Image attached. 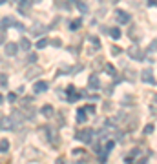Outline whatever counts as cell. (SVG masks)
<instances>
[{
    "instance_id": "obj_1",
    "label": "cell",
    "mask_w": 157,
    "mask_h": 164,
    "mask_svg": "<svg viewBox=\"0 0 157 164\" xmlns=\"http://www.w3.org/2000/svg\"><path fill=\"white\" fill-rule=\"evenodd\" d=\"M128 55H130V58H134V60H143V58H145V55H143V51H141L139 46H130V47H128Z\"/></svg>"
},
{
    "instance_id": "obj_2",
    "label": "cell",
    "mask_w": 157,
    "mask_h": 164,
    "mask_svg": "<svg viewBox=\"0 0 157 164\" xmlns=\"http://www.w3.org/2000/svg\"><path fill=\"white\" fill-rule=\"evenodd\" d=\"M141 79H143L146 84H155V79H154V71H152V68H145V69L141 71Z\"/></svg>"
},
{
    "instance_id": "obj_3",
    "label": "cell",
    "mask_w": 157,
    "mask_h": 164,
    "mask_svg": "<svg viewBox=\"0 0 157 164\" xmlns=\"http://www.w3.org/2000/svg\"><path fill=\"white\" fill-rule=\"evenodd\" d=\"M9 119L13 120V126H20V124L24 122V115H22L18 110H13L11 115H9Z\"/></svg>"
},
{
    "instance_id": "obj_4",
    "label": "cell",
    "mask_w": 157,
    "mask_h": 164,
    "mask_svg": "<svg viewBox=\"0 0 157 164\" xmlns=\"http://www.w3.org/2000/svg\"><path fill=\"white\" fill-rule=\"evenodd\" d=\"M79 139H80L84 144H90V142L93 141V130H90V128H88V130L80 131V133H79Z\"/></svg>"
},
{
    "instance_id": "obj_5",
    "label": "cell",
    "mask_w": 157,
    "mask_h": 164,
    "mask_svg": "<svg viewBox=\"0 0 157 164\" xmlns=\"http://www.w3.org/2000/svg\"><path fill=\"white\" fill-rule=\"evenodd\" d=\"M115 16H117V24H128L130 22V15L126 11H123V9H117Z\"/></svg>"
},
{
    "instance_id": "obj_6",
    "label": "cell",
    "mask_w": 157,
    "mask_h": 164,
    "mask_svg": "<svg viewBox=\"0 0 157 164\" xmlns=\"http://www.w3.org/2000/svg\"><path fill=\"white\" fill-rule=\"evenodd\" d=\"M16 51H18V46H16L15 42L5 44V55H7V57H15V55H16Z\"/></svg>"
},
{
    "instance_id": "obj_7",
    "label": "cell",
    "mask_w": 157,
    "mask_h": 164,
    "mask_svg": "<svg viewBox=\"0 0 157 164\" xmlns=\"http://www.w3.org/2000/svg\"><path fill=\"white\" fill-rule=\"evenodd\" d=\"M46 89H48V84H46V82H42V80H40V82H37V84L33 86V91H35V93H44Z\"/></svg>"
},
{
    "instance_id": "obj_8",
    "label": "cell",
    "mask_w": 157,
    "mask_h": 164,
    "mask_svg": "<svg viewBox=\"0 0 157 164\" xmlns=\"http://www.w3.org/2000/svg\"><path fill=\"white\" fill-rule=\"evenodd\" d=\"M0 128H2V130H9V128H15V126H13V120H11L9 117H4V119L0 120Z\"/></svg>"
},
{
    "instance_id": "obj_9",
    "label": "cell",
    "mask_w": 157,
    "mask_h": 164,
    "mask_svg": "<svg viewBox=\"0 0 157 164\" xmlns=\"http://www.w3.org/2000/svg\"><path fill=\"white\" fill-rule=\"evenodd\" d=\"M53 113H55V110H53V106H49V104H46V106H42V115L44 117H53Z\"/></svg>"
},
{
    "instance_id": "obj_10",
    "label": "cell",
    "mask_w": 157,
    "mask_h": 164,
    "mask_svg": "<svg viewBox=\"0 0 157 164\" xmlns=\"http://www.w3.org/2000/svg\"><path fill=\"white\" fill-rule=\"evenodd\" d=\"M90 88H91V89H99V88H101V82H99V79H97V75H91V77H90Z\"/></svg>"
},
{
    "instance_id": "obj_11",
    "label": "cell",
    "mask_w": 157,
    "mask_h": 164,
    "mask_svg": "<svg viewBox=\"0 0 157 164\" xmlns=\"http://www.w3.org/2000/svg\"><path fill=\"white\" fill-rule=\"evenodd\" d=\"M16 22L11 18V16H5V18H2V27H11V26H15Z\"/></svg>"
},
{
    "instance_id": "obj_12",
    "label": "cell",
    "mask_w": 157,
    "mask_h": 164,
    "mask_svg": "<svg viewBox=\"0 0 157 164\" xmlns=\"http://www.w3.org/2000/svg\"><path fill=\"white\" fill-rule=\"evenodd\" d=\"M46 29H48V27H44V26H40V24H35V26L31 27V33H33V35H38V33H44Z\"/></svg>"
},
{
    "instance_id": "obj_13",
    "label": "cell",
    "mask_w": 157,
    "mask_h": 164,
    "mask_svg": "<svg viewBox=\"0 0 157 164\" xmlns=\"http://www.w3.org/2000/svg\"><path fill=\"white\" fill-rule=\"evenodd\" d=\"M20 47H22L24 51H29V47H31V42H29L27 38H22V40H20Z\"/></svg>"
},
{
    "instance_id": "obj_14",
    "label": "cell",
    "mask_w": 157,
    "mask_h": 164,
    "mask_svg": "<svg viewBox=\"0 0 157 164\" xmlns=\"http://www.w3.org/2000/svg\"><path fill=\"white\" fill-rule=\"evenodd\" d=\"M31 4V0H20V5H18V11L20 13H24L26 9H27V5Z\"/></svg>"
},
{
    "instance_id": "obj_15",
    "label": "cell",
    "mask_w": 157,
    "mask_h": 164,
    "mask_svg": "<svg viewBox=\"0 0 157 164\" xmlns=\"http://www.w3.org/2000/svg\"><path fill=\"white\" fill-rule=\"evenodd\" d=\"M80 26H82V20H80V18H77V20H73V22L70 24V29H73V31H75V29H79Z\"/></svg>"
},
{
    "instance_id": "obj_16",
    "label": "cell",
    "mask_w": 157,
    "mask_h": 164,
    "mask_svg": "<svg viewBox=\"0 0 157 164\" xmlns=\"http://www.w3.org/2000/svg\"><path fill=\"white\" fill-rule=\"evenodd\" d=\"M48 44H49V40H48V38H40V40L37 42V49H44Z\"/></svg>"
},
{
    "instance_id": "obj_17",
    "label": "cell",
    "mask_w": 157,
    "mask_h": 164,
    "mask_svg": "<svg viewBox=\"0 0 157 164\" xmlns=\"http://www.w3.org/2000/svg\"><path fill=\"white\" fill-rule=\"evenodd\" d=\"M110 35H112L113 38H121V29H119V27H112V29H110Z\"/></svg>"
},
{
    "instance_id": "obj_18",
    "label": "cell",
    "mask_w": 157,
    "mask_h": 164,
    "mask_svg": "<svg viewBox=\"0 0 157 164\" xmlns=\"http://www.w3.org/2000/svg\"><path fill=\"white\" fill-rule=\"evenodd\" d=\"M7 150H9V141L2 139L0 141V152H7Z\"/></svg>"
},
{
    "instance_id": "obj_19",
    "label": "cell",
    "mask_w": 157,
    "mask_h": 164,
    "mask_svg": "<svg viewBox=\"0 0 157 164\" xmlns=\"http://www.w3.org/2000/svg\"><path fill=\"white\" fill-rule=\"evenodd\" d=\"M77 120H79V122H86V113H84V110H79V113H77Z\"/></svg>"
},
{
    "instance_id": "obj_20",
    "label": "cell",
    "mask_w": 157,
    "mask_h": 164,
    "mask_svg": "<svg viewBox=\"0 0 157 164\" xmlns=\"http://www.w3.org/2000/svg\"><path fill=\"white\" fill-rule=\"evenodd\" d=\"M0 86H2V88H7V77H5L4 73L0 75Z\"/></svg>"
},
{
    "instance_id": "obj_21",
    "label": "cell",
    "mask_w": 157,
    "mask_h": 164,
    "mask_svg": "<svg viewBox=\"0 0 157 164\" xmlns=\"http://www.w3.org/2000/svg\"><path fill=\"white\" fill-rule=\"evenodd\" d=\"M79 9H80L82 13H86V11H88V5H86V4H82V2H79Z\"/></svg>"
},
{
    "instance_id": "obj_22",
    "label": "cell",
    "mask_w": 157,
    "mask_h": 164,
    "mask_svg": "<svg viewBox=\"0 0 157 164\" xmlns=\"http://www.w3.org/2000/svg\"><path fill=\"white\" fill-rule=\"evenodd\" d=\"M7 100H9V102H15V100H16V95H15V93H9V95H7Z\"/></svg>"
},
{
    "instance_id": "obj_23",
    "label": "cell",
    "mask_w": 157,
    "mask_h": 164,
    "mask_svg": "<svg viewBox=\"0 0 157 164\" xmlns=\"http://www.w3.org/2000/svg\"><path fill=\"white\" fill-rule=\"evenodd\" d=\"M106 71H108L110 75H115V69H113V66H106Z\"/></svg>"
},
{
    "instance_id": "obj_24",
    "label": "cell",
    "mask_w": 157,
    "mask_h": 164,
    "mask_svg": "<svg viewBox=\"0 0 157 164\" xmlns=\"http://www.w3.org/2000/svg\"><path fill=\"white\" fill-rule=\"evenodd\" d=\"M152 131H154V126H152V124H148V126L145 128V133H152Z\"/></svg>"
},
{
    "instance_id": "obj_25",
    "label": "cell",
    "mask_w": 157,
    "mask_h": 164,
    "mask_svg": "<svg viewBox=\"0 0 157 164\" xmlns=\"http://www.w3.org/2000/svg\"><path fill=\"white\" fill-rule=\"evenodd\" d=\"M4 40H5V33L4 29H0V44H4Z\"/></svg>"
},
{
    "instance_id": "obj_26",
    "label": "cell",
    "mask_w": 157,
    "mask_h": 164,
    "mask_svg": "<svg viewBox=\"0 0 157 164\" xmlns=\"http://www.w3.org/2000/svg\"><path fill=\"white\" fill-rule=\"evenodd\" d=\"M157 47V40H154L152 44H150V47H148V51H152V49H155Z\"/></svg>"
},
{
    "instance_id": "obj_27",
    "label": "cell",
    "mask_w": 157,
    "mask_h": 164,
    "mask_svg": "<svg viewBox=\"0 0 157 164\" xmlns=\"http://www.w3.org/2000/svg\"><path fill=\"white\" fill-rule=\"evenodd\" d=\"M112 53H113V55H119V53H121V49H119V47H115V46H113V47H112Z\"/></svg>"
},
{
    "instance_id": "obj_28",
    "label": "cell",
    "mask_w": 157,
    "mask_h": 164,
    "mask_svg": "<svg viewBox=\"0 0 157 164\" xmlns=\"http://www.w3.org/2000/svg\"><path fill=\"white\" fill-rule=\"evenodd\" d=\"M60 44H62V42H60V40H59V38H55V40H53V46H55V47H59V46H60Z\"/></svg>"
},
{
    "instance_id": "obj_29",
    "label": "cell",
    "mask_w": 157,
    "mask_h": 164,
    "mask_svg": "<svg viewBox=\"0 0 157 164\" xmlns=\"http://www.w3.org/2000/svg\"><path fill=\"white\" fill-rule=\"evenodd\" d=\"M86 111H90V113H93V111H95V108H93V106L90 104V106H86Z\"/></svg>"
},
{
    "instance_id": "obj_30",
    "label": "cell",
    "mask_w": 157,
    "mask_h": 164,
    "mask_svg": "<svg viewBox=\"0 0 157 164\" xmlns=\"http://www.w3.org/2000/svg\"><path fill=\"white\" fill-rule=\"evenodd\" d=\"M37 60V55H29V62H35Z\"/></svg>"
},
{
    "instance_id": "obj_31",
    "label": "cell",
    "mask_w": 157,
    "mask_h": 164,
    "mask_svg": "<svg viewBox=\"0 0 157 164\" xmlns=\"http://www.w3.org/2000/svg\"><path fill=\"white\" fill-rule=\"evenodd\" d=\"M2 102H4V97H2V95H0V104H2Z\"/></svg>"
},
{
    "instance_id": "obj_32",
    "label": "cell",
    "mask_w": 157,
    "mask_h": 164,
    "mask_svg": "<svg viewBox=\"0 0 157 164\" xmlns=\"http://www.w3.org/2000/svg\"><path fill=\"white\" fill-rule=\"evenodd\" d=\"M4 2H5V0H0V4H4Z\"/></svg>"
},
{
    "instance_id": "obj_33",
    "label": "cell",
    "mask_w": 157,
    "mask_h": 164,
    "mask_svg": "<svg viewBox=\"0 0 157 164\" xmlns=\"http://www.w3.org/2000/svg\"><path fill=\"white\" fill-rule=\"evenodd\" d=\"M112 2H119V0H112Z\"/></svg>"
},
{
    "instance_id": "obj_34",
    "label": "cell",
    "mask_w": 157,
    "mask_h": 164,
    "mask_svg": "<svg viewBox=\"0 0 157 164\" xmlns=\"http://www.w3.org/2000/svg\"><path fill=\"white\" fill-rule=\"evenodd\" d=\"M37 2H40V0H37Z\"/></svg>"
}]
</instances>
